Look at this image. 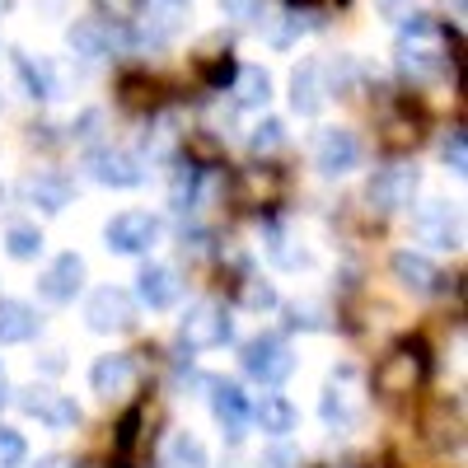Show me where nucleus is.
Segmentation results:
<instances>
[{
  "label": "nucleus",
  "instance_id": "nucleus-6",
  "mask_svg": "<svg viewBox=\"0 0 468 468\" xmlns=\"http://www.w3.org/2000/svg\"><path fill=\"white\" fill-rule=\"evenodd\" d=\"M192 0H141L132 19V43L136 48H165L169 37L187 24Z\"/></svg>",
  "mask_w": 468,
  "mask_h": 468
},
{
  "label": "nucleus",
  "instance_id": "nucleus-28",
  "mask_svg": "<svg viewBox=\"0 0 468 468\" xmlns=\"http://www.w3.org/2000/svg\"><path fill=\"white\" fill-rule=\"evenodd\" d=\"M183 160H192L197 169H216L225 165V141L216 132H183Z\"/></svg>",
  "mask_w": 468,
  "mask_h": 468
},
{
  "label": "nucleus",
  "instance_id": "nucleus-30",
  "mask_svg": "<svg viewBox=\"0 0 468 468\" xmlns=\"http://www.w3.org/2000/svg\"><path fill=\"white\" fill-rule=\"evenodd\" d=\"M417 141H421V122H417L412 112H388L384 117V132H379V145L384 150L399 154V150H412Z\"/></svg>",
  "mask_w": 468,
  "mask_h": 468
},
{
  "label": "nucleus",
  "instance_id": "nucleus-31",
  "mask_svg": "<svg viewBox=\"0 0 468 468\" xmlns=\"http://www.w3.org/2000/svg\"><path fill=\"white\" fill-rule=\"evenodd\" d=\"M165 463L169 468H211V459H207V445L192 436V431H178L174 441H169V450H165Z\"/></svg>",
  "mask_w": 468,
  "mask_h": 468
},
{
  "label": "nucleus",
  "instance_id": "nucleus-40",
  "mask_svg": "<svg viewBox=\"0 0 468 468\" xmlns=\"http://www.w3.org/2000/svg\"><path fill=\"white\" fill-rule=\"evenodd\" d=\"M379 10L388 19H403V15H412V0H379Z\"/></svg>",
  "mask_w": 468,
  "mask_h": 468
},
{
  "label": "nucleus",
  "instance_id": "nucleus-33",
  "mask_svg": "<svg viewBox=\"0 0 468 468\" xmlns=\"http://www.w3.org/2000/svg\"><path fill=\"white\" fill-rule=\"evenodd\" d=\"M286 145V122L282 117H262V122L249 132V150L258 154V160H267V154H277Z\"/></svg>",
  "mask_w": 468,
  "mask_h": 468
},
{
  "label": "nucleus",
  "instance_id": "nucleus-43",
  "mask_svg": "<svg viewBox=\"0 0 468 468\" xmlns=\"http://www.w3.org/2000/svg\"><path fill=\"white\" fill-rule=\"evenodd\" d=\"M286 5H295V10H304V5H314V0H286Z\"/></svg>",
  "mask_w": 468,
  "mask_h": 468
},
{
  "label": "nucleus",
  "instance_id": "nucleus-39",
  "mask_svg": "<svg viewBox=\"0 0 468 468\" xmlns=\"http://www.w3.org/2000/svg\"><path fill=\"white\" fill-rule=\"evenodd\" d=\"M258 468H300V450L295 445H286V441H277L267 454H262V463Z\"/></svg>",
  "mask_w": 468,
  "mask_h": 468
},
{
  "label": "nucleus",
  "instance_id": "nucleus-34",
  "mask_svg": "<svg viewBox=\"0 0 468 468\" xmlns=\"http://www.w3.org/2000/svg\"><path fill=\"white\" fill-rule=\"evenodd\" d=\"M234 300H239L244 309H277V286L271 282H258V277H239L234 282Z\"/></svg>",
  "mask_w": 468,
  "mask_h": 468
},
{
  "label": "nucleus",
  "instance_id": "nucleus-35",
  "mask_svg": "<svg viewBox=\"0 0 468 468\" xmlns=\"http://www.w3.org/2000/svg\"><path fill=\"white\" fill-rule=\"evenodd\" d=\"M286 314H291V319H286L291 328H309V333L328 328V304H319V300H295Z\"/></svg>",
  "mask_w": 468,
  "mask_h": 468
},
{
  "label": "nucleus",
  "instance_id": "nucleus-9",
  "mask_svg": "<svg viewBox=\"0 0 468 468\" xmlns=\"http://www.w3.org/2000/svg\"><path fill=\"white\" fill-rule=\"evenodd\" d=\"M154 239H160V220H154L150 211H117V216L103 225V244H108V253H122V258L150 253Z\"/></svg>",
  "mask_w": 468,
  "mask_h": 468
},
{
  "label": "nucleus",
  "instance_id": "nucleus-16",
  "mask_svg": "<svg viewBox=\"0 0 468 468\" xmlns=\"http://www.w3.org/2000/svg\"><path fill=\"white\" fill-rule=\"evenodd\" d=\"M136 300L145 309H174L183 300V282L169 262H145L136 271Z\"/></svg>",
  "mask_w": 468,
  "mask_h": 468
},
{
  "label": "nucleus",
  "instance_id": "nucleus-15",
  "mask_svg": "<svg viewBox=\"0 0 468 468\" xmlns=\"http://www.w3.org/2000/svg\"><path fill=\"white\" fill-rule=\"evenodd\" d=\"M80 291H85V258L80 253L52 258V267L37 277V295H43L48 304H70Z\"/></svg>",
  "mask_w": 468,
  "mask_h": 468
},
{
  "label": "nucleus",
  "instance_id": "nucleus-7",
  "mask_svg": "<svg viewBox=\"0 0 468 468\" xmlns=\"http://www.w3.org/2000/svg\"><path fill=\"white\" fill-rule=\"evenodd\" d=\"M229 333H234V324H229V309L220 300L187 304V314L178 319V342L187 351H216V346L229 342Z\"/></svg>",
  "mask_w": 468,
  "mask_h": 468
},
{
  "label": "nucleus",
  "instance_id": "nucleus-12",
  "mask_svg": "<svg viewBox=\"0 0 468 468\" xmlns=\"http://www.w3.org/2000/svg\"><path fill=\"white\" fill-rule=\"evenodd\" d=\"M207 388H211V417H216V426H220V436L229 441V445H239L244 436H249V394L239 384H229V379H207Z\"/></svg>",
  "mask_w": 468,
  "mask_h": 468
},
{
  "label": "nucleus",
  "instance_id": "nucleus-42",
  "mask_svg": "<svg viewBox=\"0 0 468 468\" xmlns=\"http://www.w3.org/2000/svg\"><path fill=\"white\" fill-rule=\"evenodd\" d=\"M5 394H10V384H5V366H0V403H5Z\"/></svg>",
  "mask_w": 468,
  "mask_h": 468
},
{
  "label": "nucleus",
  "instance_id": "nucleus-21",
  "mask_svg": "<svg viewBox=\"0 0 468 468\" xmlns=\"http://www.w3.org/2000/svg\"><path fill=\"white\" fill-rule=\"evenodd\" d=\"M328 80H324V66L319 61H304V66H295V75H291V108L300 112V117H314L324 103H328Z\"/></svg>",
  "mask_w": 468,
  "mask_h": 468
},
{
  "label": "nucleus",
  "instance_id": "nucleus-44",
  "mask_svg": "<svg viewBox=\"0 0 468 468\" xmlns=\"http://www.w3.org/2000/svg\"><path fill=\"white\" fill-rule=\"evenodd\" d=\"M5 10H10V0H0V15H5Z\"/></svg>",
  "mask_w": 468,
  "mask_h": 468
},
{
  "label": "nucleus",
  "instance_id": "nucleus-36",
  "mask_svg": "<svg viewBox=\"0 0 468 468\" xmlns=\"http://www.w3.org/2000/svg\"><path fill=\"white\" fill-rule=\"evenodd\" d=\"M19 463H28V441L10 426H0V468H19Z\"/></svg>",
  "mask_w": 468,
  "mask_h": 468
},
{
  "label": "nucleus",
  "instance_id": "nucleus-24",
  "mask_svg": "<svg viewBox=\"0 0 468 468\" xmlns=\"http://www.w3.org/2000/svg\"><path fill=\"white\" fill-rule=\"evenodd\" d=\"M229 85H234V103L239 108H267L271 99V75L262 66H239Z\"/></svg>",
  "mask_w": 468,
  "mask_h": 468
},
{
  "label": "nucleus",
  "instance_id": "nucleus-11",
  "mask_svg": "<svg viewBox=\"0 0 468 468\" xmlns=\"http://www.w3.org/2000/svg\"><path fill=\"white\" fill-rule=\"evenodd\" d=\"M85 174L103 187H141L145 183V165L141 154L132 150H117V145H99L85 154Z\"/></svg>",
  "mask_w": 468,
  "mask_h": 468
},
{
  "label": "nucleus",
  "instance_id": "nucleus-10",
  "mask_svg": "<svg viewBox=\"0 0 468 468\" xmlns=\"http://www.w3.org/2000/svg\"><path fill=\"white\" fill-rule=\"evenodd\" d=\"M15 403H19L28 417H37L43 426H52V431H70V426H80V408H75V399L61 394V388H52V384H28V388H19Z\"/></svg>",
  "mask_w": 468,
  "mask_h": 468
},
{
  "label": "nucleus",
  "instance_id": "nucleus-26",
  "mask_svg": "<svg viewBox=\"0 0 468 468\" xmlns=\"http://www.w3.org/2000/svg\"><path fill=\"white\" fill-rule=\"evenodd\" d=\"M141 431H145V408L132 403L122 412V421H117V436H112V450H117V463L112 468H132V454L141 445Z\"/></svg>",
  "mask_w": 468,
  "mask_h": 468
},
{
  "label": "nucleus",
  "instance_id": "nucleus-4",
  "mask_svg": "<svg viewBox=\"0 0 468 468\" xmlns=\"http://www.w3.org/2000/svg\"><path fill=\"white\" fill-rule=\"evenodd\" d=\"M239 366H244V375H249V379H258L262 388H277V384H286V379L295 375V351H291V342H286V337L262 333V337L244 342Z\"/></svg>",
  "mask_w": 468,
  "mask_h": 468
},
{
  "label": "nucleus",
  "instance_id": "nucleus-18",
  "mask_svg": "<svg viewBox=\"0 0 468 468\" xmlns=\"http://www.w3.org/2000/svg\"><path fill=\"white\" fill-rule=\"evenodd\" d=\"M412 225H417L421 239L436 244V249H459L463 244V220H459V211L450 202H426Z\"/></svg>",
  "mask_w": 468,
  "mask_h": 468
},
{
  "label": "nucleus",
  "instance_id": "nucleus-29",
  "mask_svg": "<svg viewBox=\"0 0 468 468\" xmlns=\"http://www.w3.org/2000/svg\"><path fill=\"white\" fill-rule=\"evenodd\" d=\"M5 253L15 262H33L37 253H43V229H37L33 220H10L5 225Z\"/></svg>",
  "mask_w": 468,
  "mask_h": 468
},
{
  "label": "nucleus",
  "instance_id": "nucleus-23",
  "mask_svg": "<svg viewBox=\"0 0 468 468\" xmlns=\"http://www.w3.org/2000/svg\"><path fill=\"white\" fill-rule=\"evenodd\" d=\"M66 43H70V52L80 57V61H99V57H108V48L117 43V33H112L103 19H75L70 33H66Z\"/></svg>",
  "mask_w": 468,
  "mask_h": 468
},
{
  "label": "nucleus",
  "instance_id": "nucleus-13",
  "mask_svg": "<svg viewBox=\"0 0 468 468\" xmlns=\"http://www.w3.org/2000/svg\"><path fill=\"white\" fill-rule=\"evenodd\" d=\"M85 324L94 333H127L136 324V300L122 286H99L85 300Z\"/></svg>",
  "mask_w": 468,
  "mask_h": 468
},
{
  "label": "nucleus",
  "instance_id": "nucleus-8",
  "mask_svg": "<svg viewBox=\"0 0 468 468\" xmlns=\"http://www.w3.org/2000/svg\"><path fill=\"white\" fill-rule=\"evenodd\" d=\"M141 379H145V370H141V361L132 356V351H108V356H99L94 366H90V388L99 399H117V403H127V399H136L141 394Z\"/></svg>",
  "mask_w": 468,
  "mask_h": 468
},
{
  "label": "nucleus",
  "instance_id": "nucleus-14",
  "mask_svg": "<svg viewBox=\"0 0 468 468\" xmlns=\"http://www.w3.org/2000/svg\"><path fill=\"white\" fill-rule=\"evenodd\" d=\"M314 165H319V174H328V178L351 174V169L361 165V141H356V132L324 127L319 141H314Z\"/></svg>",
  "mask_w": 468,
  "mask_h": 468
},
{
  "label": "nucleus",
  "instance_id": "nucleus-5",
  "mask_svg": "<svg viewBox=\"0 0 468 468\" xmlns=\"http://www.w3.org/2000/svg\"><path fill=\"white\" fill-rule=\"evenodd\" d=\"M417 192H421V174L408 165H388L366 183V202L375 216H403L417 207Z\"/></svg>",
  "mask_w": 468,
  "mask_h": 468
},
{
  "label": "nucleus",
  "instance_id": "nucleus-41",
  "mask_svg": "<svg viewBox=\"0 0 468 468\" xmlns=\"http://www.w3.org/2000/svg\"><path fill=\"white\" fill-rule=\"evenodd\" d=\"M33 468H75V463H70L66 454H43V459H37Z\"/></svg>",
  "mask_w": 468,
  "mask_h": 468
},
{
  "label": "nucleus",
  "instance_id": "nucleus-22",
  "mask_svg": "<svg viewBox=\"0 0 468 468\" xmlns=\"http://www.w3.org/2000/svg\"><path fill=\"white\" fill-rule=\"evenodd\" d=\"M43 319L28 300H15V295H0V346H19V342H33Z\"/></svg>",
  "mask_w": 468,
  "mask_h": 468
},
{
  "label": "nucleus",
  "instance_id": "nucleus-2",
  "mask_svg": "<svg viewBox=\"0 0 468 468\" xmlns=\"http://www.w3.org/2000/svg\"><path fill=\"white\" fill-rule=\"evenodd\" d=\"M426 370H431V356H426L421 342H399L394 351H384V361L375 366V394L379 399H412L426 384Z\"/></svg>",
  "mask_w": 468,
  "mask_h": 468
},
{
  "label": "nucleus",
  "instance_id": "nucleus-3",
  "mask_svg": "<svg viewBox=\"0 0 468 468\" xmlns=\"http://www.w3.org/2000/svg\"><path fill=\"white\" fill-rule=\"evenodd\" d=\"M282 197H286V174L271 169L267 160H253L244 169H234V178H229V202L239 211L262 216L271 207H282Z\"/></svg>",
  "mask_w": 468,
  "mask_h": 468
},
{
  "label": "nucleus",
  "instance_id": "nucleus-1",
  "mask_svg": "<svg viewBox=\"0 0 468 468\" xmlns=\"http://www.w3.org/2000/svg\"><path fill=\"white\" fill-rule=\"evenodd\" d=\"M450 66V52H445V28L426 15H403V28H399V70L408 75L412 85H426L445 75Z\"/></svg>",
  "mask_w": 468,
  "mask_h": 468
},
{
  "label": "nucleus",
  "instance_id": "nucleus-19",
  "mask_svg": "<svg viewBox=\"0 0 468 468\" xmlns=\"http://www.w3.org/2000/svg\"><path fill=\"white\" fill-rule=\"evenodd\" d=\"M388 271H394V282L403 286V291H412V295H431V291H441V267L426 258V253H412V249H399L394 258H388Z\"/></svg>",
  "mask_w": 468,
  "mask_h": 468
},
{
  "label": "nucleus",
  "instance_id": "nucleus-27",
  "mask_svg": "<svg viewBox=\"0 0 468 468\" xmlns=\"http://www.w3.org/2000/svg\"><path fill=\"white\" fill-rule=\"evenodd\" d=\"M319 412H324V421H328V426H351V421L361 417V399L351 394L346 384H337V379H333V384L324 388V403H319Z\"/></svg>",
  "mask_w": 468,
  "mask_h": 468
},
{
  "label": "nucleus",
  "instance_id": "nucleus-37",
  "mask_svg": "<svg viewBox=\"0 0 468 468\" xmlns=\"http://www.w3.org/2000/svg\"><path fill=\"white\" fill-rule=\"evenodd\" d=\"M234 70H239V61H234V57L225 52V57H211V61H202V80H207L211 90H225V85L234 80Z\"/></svg>",
  "mask_w": 468,
  "mask_h": 468
},
{
  "label": "nucleus",
  "instance_id": "nucleus-25",
  "mask_svg": "<svg viewBox=\"0 0 468 468\" xmlns=\"http://www.w3.org/2000/svg\"><path fill=\"white\" fill-rule=\"evenodd\" d=\"M15 75L24 80L28 99H52V94H57V75H52V66H48V61H37V57H28V52H15Z\"/></svg>",
  "mask_w": 468,
  "mask_h": 468
},
{
  "label": "nucleus",
  "instance_id": "nucleus-45",
  "mask_svg": "<svg viewBox=\"0 0 468 468\" xmlns=\"http://www.w3.org/2000/svg\"><path fill=\"white\" fill-rule=\"evenodd\" d=\"M229 468H249V463H229Z\"/></svg>",
  "mask_w": 468,
  "mask_h": 468
},
{
  "label": "nucleus",
  "instance_id": "nucleus-17",
  "mask_svg": "<svg viewBox=\"0 0 468 468\" xmlns=\"http://www.w3.org/2000/svg\"><path fill=\"white\" fill-rule=\"evenodd\" d=\"M19 192H24L28 207L48 211V216H61L70 207V197H75V183L66 174H57V169H43V174H28Z\"/></svg>",
  "mask_w": 468,
  "mask_h": 468
},
{
  "label": "nucleus",
  "instance_id": "nucleus-32",
  "mask_svg": "<svg viewBox=\"0 0 468 468\" xmlns=\"http://www.w3.org/2000/svg\"><path fill=\"white\" fill-rule=\"evenodd\" d=\"M117 94H122V108H132V112H154V103H160V85L150 75H127Z\"/></svg>",
  "mask_w": 468,
  "mask_h": 468
},
{
  "label": "nucleus",
  "instance_id": "nucleus-20",
  "mask_svg": "<svg viewBox=\"0 0 468 468\" xmlns=\"http://www.w3.org/2000/svg\"><path fill=\"white\" fill-rule=\"evenodd\" d=\"M249 421L258 426V431H267L271 441H286L295 426H300V412H295V403L282 399V394H262V399L249 403Z\"/></svg>",
  "mask_w": 468,
  "mask_h": 468
},
{
  "label": "nucleus",
  "instance_id": "nucleus-38",
  "mask_svg": "<svg viewBox=\"0 0 468 468\" xmlns=\"http://www.w3.org/2000/svg\"><path fill=\"white\" fill-rule=\"evenodd\" d=\"M441 154H445V169H450V174H463V169H468V136H463V127H454V132L445 136V150H441Z\"/></svg>",
  "mask_w": 468,
  "mask_h": 468
}]
</instances>
